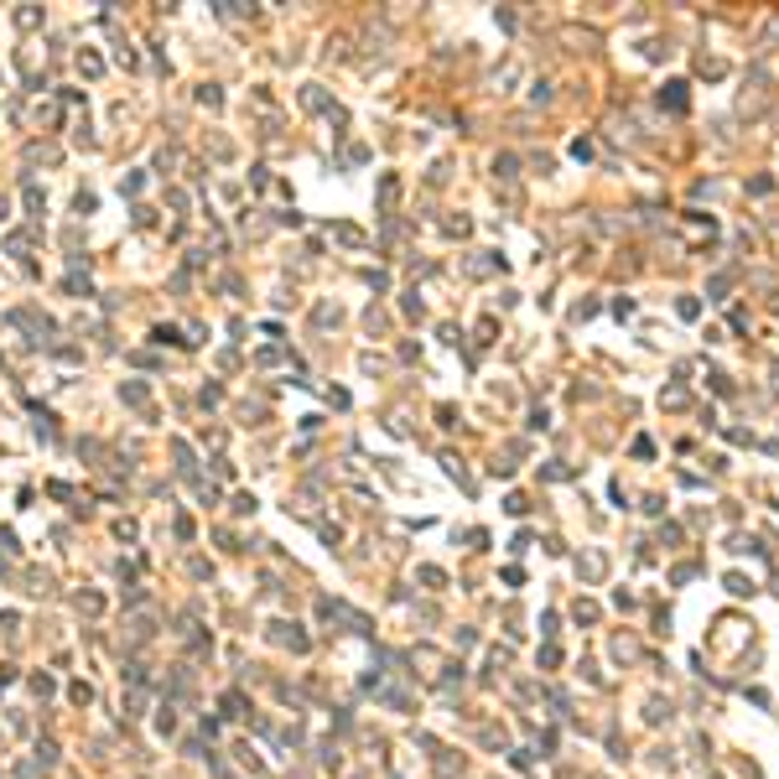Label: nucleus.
I'll return each mask as SVG.
<instances>
[{
	"label": "nucleus",
	"mask_w": 779,
	"mask_h": 779,
	"mask_svg": "<svg viewBox=\"0 0 779 779\" xmlns=\"http://www.w3.org/2000/svg\"><path fill=\"white\" fill-rule=\"evenodd\" d=\"M275 639H281V644H291V649H307V634H296L291 624H275Z\"/></svg>",
	"instance_id": "obj_2"
},
{
	"label": "nucleus",
	"mask_w": 779,
	"mask_h": 779,
	"mask_svg": "<svg viewBox=\"0 0 779 779\" xmlns=\"http://www.w3.org/2000/svg\"><path fill=\"white\" fill-rule=\"evenodd\" d=\"M11 681H16V670H11V665H0V691H5Z\"/></svg>",
	"instance_id": "obj_6"
},
{
	"label": "nucleus",
	"mask_w": 779,
	"mask_h": 779,
	"mask_svg": "<svg viewBox=\"0 0 779 779\" xmlns=\"http://www.w3.org/2000/svg\"><path fill=\"white\" fill-rule=\"evenodd\" d=\"M120 395H125L130 405H141V411H146V405H151V395H146V385H135V379H130V385L120 390Z\"/></svg>",
	"instance_id": "obj_3"
},
{
	"label": "nucleus",
	"mask_w": 779,
	"mask_h": 779,
	"mask_svg": "<svg viewBox=\"0 0 779 779\" xmlns=\"http://www.w3.org/2000/svg\"><path fill=\"white\" fill-rule=\"evenodd\" d=\"M36 764L52 769V764H58V748H52V743H36Z\"/></svg>",
	"instance_id": "obj_5"
},
{
	"label": "nucleus",
	"mask_w": 779,
	"mask_h": 779,
	"mask_svg": "<svg viewBox=\"0 0 779 779\" xmlns=\"http://www.w3.org/2000/svg\"><path fill=\"white\" fill-rule=\"evenodd\" d=\"M660 104H670V109H686V83H665Z\"/></svg>",
	"instance_id": "obj_1"
},
{
	"label": "nucleus",
	"mask_w": 779,
	"mask_h": 779,
	"mask_svg": "<svg viewBox=\"0 0 779 779\" xmlns=\"http://www.w3.org/2000/svg\"><path fill=\"white\" fill-rule=\"evenodd\" d=\"M78 68H83V73H89V78H99V73H104V63H99V58H94V52H78Z\"/></svg>",
	"instance_id": "obj_4"
}]
</instances>
